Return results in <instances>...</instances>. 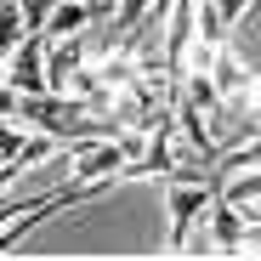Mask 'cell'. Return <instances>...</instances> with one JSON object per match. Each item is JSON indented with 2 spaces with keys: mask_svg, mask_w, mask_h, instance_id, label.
Listing matches in <instances>:
<instances>
[{
  "mask_svg": "<svg viewBox=\"0 0 261 261\" xmlns=\"http://www.w3.org/2000/svg\"><path fill=\"white\" fill-rule=\"evenodd\" d=\"M91 23H97V6H91V0H57L46 34H51V40H68V34H85Z\"/></svg>",
  "mask_w": 261,
  "mask_h": 261,
  "instance_id": "8992f818",
  "label": "cell"
},
{
  "mask_svg": "<svg viewBox=\"0 0 261 261\" xmlns=\"http://www.w3.org/2000/svg\"><path fill=\"white\" fill-rule=\"evenodd\" d=\"M222 199H233V204H261V165L227 176V182H222Z\"/></svg>",
  "mask_w": 261,
  "mask_h": 261,
  "instance_id": "52a82bcc",
  "label": "cell"
},
{
  "mask_svg": "<svg viewBox=\"0 0 261 261\" xmlns=\"http://www.w3.org/2000/svg\"><path fill=\"white\" fill-rule=\"evenodd\" d=\"M68 153H74V176H80V182H119L125 165H130L125 130H119V137H85V142H74Z\"/></svg>",
  "mask_w": 261,
  "mask_h": 261,
  "instance_id": "277c9868",
  "label": "cell"
},
{
  "mask_svg": "<svg viewBox=\"0 0 261 261\" xmlns=\"http://www.w3.org/2000/svg\"><path fill=\"white\" fill-rule=\"evenodd\" d=\"M17 6H23L29 29H40V34H46V23H51V12H57V0H17Z\"/></svg>",
  "mask_w": 261,
  "mask_h": 261,
  "instance_id": "ba28073f",
  "label": "cell"
},
{
  "mask_svg": "<svg viewBox=\"0 0 261 261\" xmlns=\"http://www.w3.org/2000/svg\"><path fill=\"white\" fill-rule=\"evenodd\" d=\"M222 199L216 182H182V176H165V250L182 255V239L193 222H204L210 204Z\"/></svg>",
  "mask_w": 261,
  "mask_h": 261,
  "instance_id": "6da1fadb",
  "label": "cell"
},
{
  "mask_svg": "<svg viewBox=\"0 0 261 261\" xmlns=\"http://www.w3.org/2000/svg\"><path fill=\"white\" fill-rule=\"evenodd\" d=\"M57 153V137H46V130H34V125H12L6 119V148H0V182L17 188L34 165H46Z\"/></svg>",
  "mask_w": 261,
  "mask_h": 261,
  "instance_id": "3957f363",
  "label": "cell"
},
{
  "mask_svg": "<svg viewBox=\"0 0 261 261\" xmlns=\"http://www.w3.org/2000/svg\"><path fill=\"white\" fill-rule=\"evenodd\" d=\"M6 91L17 97H40V91H51V40L46 34H23L17 46L6 51Z\"/></svg>",
  "mask_w": 261,
  "mask_h": 261,
  "instance_id": "7a4b0ae2",
  "label": "cell"
},
{
  "mask_svg": "<svg viewBox=\"0 0 261 261\" xmlns=\"http://www.w3.org/2000/svg\"><path fill=\"white\" fill-rule=\"evenodd\" d=\"M204 222H210L216 244H222V255H239V250H244V239H250V210H244V204H233V199H216Z\"/></svg>",
  "mask_w": 261,
  "mask_h": 261,
  "instance_id": "5b68a950",
  "label": "cell"
}]
</instances>
